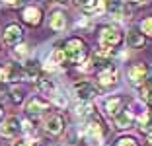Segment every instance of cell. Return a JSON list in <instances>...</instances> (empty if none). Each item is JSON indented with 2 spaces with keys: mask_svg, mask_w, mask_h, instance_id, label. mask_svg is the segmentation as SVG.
Masks as SVG:
<instances>
[{
  "mask_svg": "<svg viewBox=\"0 0 152 146\" xmlns=\"http://www.w3.org/2000/svg\"><path fill=\"white\" fill-rule=\"evenodd\" d=\"M127 43H129L131 49L142 47V45H144V35L140 33L139 29H131L129 33H127Z\"/></svg>",
  "mask_w": 152,
  "mask_h": 146,
  "instance_id": "obj_14",
  "label": "cell"
},
{
  "mask_svg": "<svg viewBox=\"0 0 152 146\" xmlns=\"http://www.w3.org/2000/svg\"><path fill=\"white\" fill-rule=\"evenodd\" d=\"M51 27H53L55 31H63L64 27H66V16H64L63 12H55L53 16H51Z\"/></svg>",
  "mask_w": 152,
  "mask_h": 146,
  "instance_id": "obj_15",
  "label": "cell"
},
{
  "mask_svg": "<svg viewBox=\"0 0 152 146\" xmlns=\"http://www.w3.org/2000/svg\"><path fill=\"white\" fill-rule=\"evenodd\" d=\"M64 61H66V57H64V49H55L53 55H51V62L49 64H63Z\"/></svg>",
  "mask_w": 152,
  "mask_h": 146,
  "instance_id": "obj_19",
  "label": "cell"
},
{
  "mask_svg": "<svg viewBox=\"0 0 152 146\" xmlns=\"http://www.w3.org/2000/svg\"><path fill=\"white\" fill-rule=\"evenodd\" d=\"M55 2H66V0H55Z\"/></svg>",
  "mask_w": 152,
  "mask_h": 146,
  "instance_id": "obj_31",
  "label": "cell"
},
{
  "mask_svg": "<svg viewBox=\"0 0 152 146\" xmlns=\"http://www.w3.org/2000/svg\"><path fill=\"white\" fill-rule=\"evenodd\" d=\"M14 146H33V142H29V140H20V142H16Z\"/></svg>",
  "mask_w": 152,
  "mask_h": 146,
  "instance_id": "obj_29",
  "label": "cell"
},
{
  "mask_svg": "<svg viewBox=\"0 0 152 146\" xmlns=\"http://www.w3.org/2000/svg\"><path fill=\"white\" fill-rule=\"evenodd\" d=\"M0 117H2V109H0Z\"/></svg>",
  "mask_w": 152,
  "mask_h": 146,
  "instance_id": "obj_32",
  "label": "cell"
},
{
  "mask_svg": "<svg viewBox=\"0 0 152 146\" xmlns=\"http://www.w3.org/2000/svg\"><path fill=\"white\" fill-rule=\"evenodd\" d=\"M12 99H14V103H22V90H14L12 92Z\"/></svg>",
  "mask_w": 152,
  "mask_h": 146,
  "instance_id": "obj_28",
  "label": "cell"
},
{
  "mask_svg": "<svg viewBox=\"0 0 152 146\" xmlns=\"http://www.w3.org/2000/svg\"><path fill=\"white\" fill-rule=\"evenodd\" d=\"M20 131H22V123H20L18 117H8L2 123V127H0V133L4 134V137H16Z\"/></svg>",
  "mask_w": 152,
  "mask_h": 146,
  "instance_id": "obj_7",
  "label": "cell"
},
{
  "mask_svg": "<svg viewBox=\"0 0 152 146\" xmlns=\"http://www.w3.org/2000/svg\"><path fill=\"white\" fill-rule=\"evenodd\" d=\"M4 76H6V80L18 82V80H22L26 74H23V68L20 66V64H8L6 70H4Z\"/></svg>",
  "mask_w": 152,
  "mask_h": 146,
  "instance_id": "obj_13",
  "label": "cell"
},
{
  "mask_svg": "<svg viewBox=\"0 0 152 146\" xmlns=\"http://www.w3.org/2000/svg\"><path fill=\"white\" fill-rule=\"evenodd\" d=\"M105 111H107L109 115L115 117L121 111V97H111V99H107V101H105Z\"/></svg>",
  "mask_w": 152,
  "mask_h": 146,
  "instance_id": "obj_18",
  "label": "cell"
},
{
  "mask_svg": "<svg viewBox=\"0 0 152 146\" xmlns=\"http://www.w3.org/2000/svg\"><path fill=\"white\" fill-rule=\"evenodd\" d=\"M23 74H26V78H29V80H35L37 76H39V64H37L35 61H29V62H26V66H23Z\"/></svg>",
  "mask_w": 152,
  "mask_h": 146,
  "instance_id": "obj_17",
  "label": "cell"
},
{
  "mask_svg": "<svg viewBox=\"0 0 152 146\" xmlns=\"http://www.w3.org/2000/svg\"><path fill=\"white\" fill-rule=\"evenodd\" d=\"M22 39V27L20 26H16V23H12V26H8L4 29V41H6V45H16L18 41Z\"/></svg>",
  "mask_w": 152,
  "mask_h": 146,
  "instance_id": "obj_10",
  "label": "cell"
},
{
  "mask_svg": "<svg viewBox=\"0 0 152 146\" xmlns=\"http://www.w3.org/2000/svg\"><path fill=\"white\" fill-rule=\"evenodd\" d=\"M99 6H102L105 12H109V14H113V16H115L123 4H121V0H99Z\"/></svg>",
  "mask_w": 152,
  "mask_h": 146,
  "instance_id": "obj_16",
  "label": "cell"
},
{
  "mask_svg": "<svg viewBox=\"0 0 152 146\" xmlns=\"http://www.w3.org/2000/svg\"><path fill=\"white\" fill-rule=\"evenodd\" d=\"M99 43L105 49H113L121 43V33L111 26H105L102 31H99Z\"/></svg>",
  "mask_w": 152,
  "mask_h": 146,
  "instance_id": "obj_2",
  "label": "cell"
},
{
  "mask_svg": "<svg viewBox=\"0 0 152 146\" xmlns=\"http://www.w3.org/2000/svg\"><path fill=\"white\" fill-rule=\"evenodd\" d=\"M22 18H23V22L29 23V26H37V23L41 22V10L35 8V6H27L22 12Z\"/></svg>",
  "mask_w": 152,
  "mask_h": 146,
  "instance_id": "obj_11",
  "label": "cell"
},
{
  "mask_svg": "<svg viewBox=\"0 0 152 146\" xmlns=\"http://www.w3.org/2000/svg\"><path fill=\"white\" fill-rule=\"evenodd\" d=\"M64 57H66V61L74 62V64H78V62H82L86 58V45L82 39H68L66 45H64Z\"/></svg>",
  "mask_w": 152,
  "mask_h": 146,
  "instance_id": "obj_1",
  "label": "cell"
},
{
  "mask_svg": "<svg viewBox=\"0 0 152 146\" xmlns=\"http://www.w3.org/2000/svg\"><path fill=\"white\" fill-rule=\"evenodd\" d=\"M74 93L78 96V99L90 103V99H94V97L98 96V90H96L94 84H90V82H78V84L74 86Z\"/></svg>",
  "mask_w": 152,
  "mask_h": 146,
  "instance_id": "obj_5",
  "label": "cell"
},
{
  "mask_svg": "<svg viewBox=\"0 0 152 146\" xmlns=\"http://www.w3.org/2000/svg\"><path fill=\"white\" fill-rule=\"evenodd\" d=\"M142 93H144V96L148 97V101L152 103V82H148V84H146V86L142 88Z\"/></svg>",
  "mask_w": 152,
  "mask_h": 146,
  "instance_id": "obj_27",
  "label": "cell"
},
{
  "mask_svg": "<svg viewBox=\"0 0 152 146\" xmlns=\"http://www.w3.org/2000/svg\"><path fill=\"white\" fill-rule=\"evenodd\" d=\"M98 80H99V84H102L103 88H113V86L117 84L115 66H113V64L103 66V70H99V74H98Z\"/></svg>",
  "mask_w": 152,
  "mask_h": 146,
  "instance_id": "obj_6",
  "label": "cell"
},
{
  "mask_svg": "<svg viewBox=\"0 0 152 146\" xmlns=\"http://www.w3.org/2000/svg\"><path fill=\"white\" fill-rule=\"evenodd\" d=\"M148 76H150V68L146 66V64H134V66H131L129 68V78H131V82L133 84H137V86H142V84H146L148 82Z\"/></svg>",
  "mask_w": 152,
  "mask_h": 146,
  "instance_id": "obj_3",
  "label": "cell"
},
{
  "mask_svg": "<svg viewBox=\"0 0 152 146\" xmlns=\"http://www.w3.org/2000/svg\"><path fill=\"white\" fill-rule=\"evenodd\" d=\"M131 109H133V115L140 117V119L146 117V107H144L140 101H133V103H131Z\"/></svg>",
  "mask_w": 152,
  "mask_h": 146,
  "instance_id": "obj_20",
  "label": "cell"
},
{
  "mask_svg": "<svg viewBox=\"0 0 152 146\" xmlns=\"http://www.w3.org/2000/svg\"><path fill=\"white\" fill-rule=\"evenodd\" d=\"M148 146H152V142H148Z\"/></svg>",
  "mask_w": 152,
  "mask_h": 146,
  "instance_id": "obj_33",
  "label": "cell"
},
{
  "mask_svg": "<svg viewBox=\"0 0 152 146\" xmlns=\"http://www.w3.org/2000/svg\"><path fill=\"white\" fill-rule=\"evenodd\" d=\"M45 131L51 134H58V133H63V128H64V119L61 115H49L47 119H45Z\"/></svg>",
  "mask_w": 152,
  "mask_h": 146,
  "instance_id": "obj_8",
  "label": "cell"
},
{
  "mask_svg": "<svg viewBox=\"0 0 152 146\" xmlns=\"http://www.w3.org/2000/svg\"><path fill=\"white\" fill-rule=\"evenodd\" d=\"M117 146H137V140H134V138H119V140H117Z\"/></svg>",
  "mask_w": 152,
  "mask_h": 146,
  "instance_id": "obj_26",
  "label": "cell"
},
{
  "mask_svg": "<svg viewBox=\"0 0 152 146\" xmlns=\"http://www.w3.org/2000/svg\"><path fill=\"white\" fill-rule=\"evenodd\" d=\"M4 4H8V6H14V4H18V0H2Z\"/></svg>",
  "mask_w": 152,
  "mask_h": 146,
  "instance_id": "obj_30",
  "label": "cell"
},
{
  "mask_svg": "<svg viewBox=\"0 0 152 146\" xmlns=\"http://www.w3.org/2000/svg\"><path fill=\"white\" fill-rule=\"evenodd\" d=\"M47 109H49V103L45 101V99H41V97H31V99L26 103V111L29 115H41V113H45Z\"/></svg>",
  "mask_w": 152,
  "mask_h": 146,
  "instance_id": "obj_9",
  "label": "cell"
},
{
  "mask_svg": "<svg viewBox=\"0 0 152 146\" xmlns=\"http://www.w3.org/2000/svg\"><path fill=\"white\" fill-rule=\"evenodd\" d=\"M86 140H88V146H102L103 140V128L99 125V121H92L88 125V134H86Z\"/></svg>",
  "mask_w": 152,
  "mask_h": 146,
  "instance_id": "obj_4",
  "label": "cell"
},
{
  "mask_svg": "<svg viewBox=\"0 0 152 146\" xmlns=\"http://www.w3.org/2000/svg\"><path fill=\"white\" fill-rule=\"evenodd\" d=\"M90 113H92V105H90L88 101H84L80 107H78V115H80V117H84V115H90Z\"/></svg>",
  "mask_w": 152,
  "mask_h": 146,
  "instance_id": "obj_24",
  "label": "cell"
},
{
  "mask_svg": "<svg viewBox=\"0 0 152 146\" xmlns=\"http://www.w3.org/2000/svg\"><path fill=\"white\" fill-rule=\"evenodd\" d=\"M140 29H142V33H146V35H152V16L140 23Z\"/></svg>",
  "mask_w": 152,
  "mask_h": 146,
  "instance_id": "obj_23",
  "label": "cell"
},
{
  "mask_svg": "<svg viewBox=\"0 0 152 146\" xmlns=\"http://www.w3.org/2000/svg\"><path fill=\"white\" fill-rule=\"evenodd\" d=\"M37 86H39L41 92H45V93H53V96H55V86L51 84L49 80H39V82H37Z\"/></svg>",
  "mask_w": 152,
  "mask_h": 146,
  "instance_id": "obj_22",
  "label": "cell"
},
{
  "mask_svg": "<svg viewBox=\"0 0 152 146\" xmlns=\"http://www.w3.org/2000/svg\"><path fill=\"white\" fill-rule=\"evenodd\" d=\"M27 55H29V49H27L26 45H18V47L14 49V57L18 58V61H23Z\"/></svg>",
  "mask_w": 152,
  "mask_h": 146,
  "instance_id": "obj_21",
  "label": "cell"
},
{
  "mask_svg": "<svg viewBox=\"0 0 152 146\" xmlns=\"http://www.w3.org/2000/svg\"><path fill=\"white\" fill-rule=\"evenodd\" d=\"M76 6H82V8H92V6H96V0H74Z\"/></svg>",
  "mask_w": 152,
  "mask_h": 146,
  "instance_id": "obj_25",
  "label": "cell"
},
{
  "mask_svg": "<svg viewBox=\"0 0 152 146\" xmlns=\"http://www.w3.org/2000/svg\"><path fill=\"white\" fill-rule=\"evenodd\" d=\"M113 119H115L117 128H131V127H133V123H134L133 115H131L129 111H119Z\"/></svg>",
  "mask_w": 152,
  "mask_h": 146,
  "instance_id": "obj_12",
  "label": "cell"
}]
</instances>
